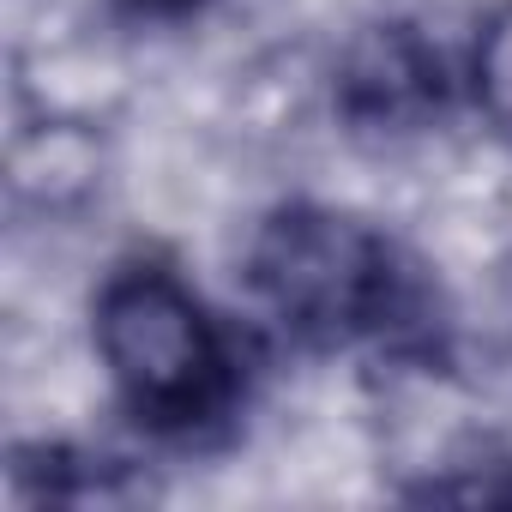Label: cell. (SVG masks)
<instances>
[{"mask_svg": "<svg viewBox=\"0 0 512 512\" xmlns=\"http://www.w3.org/2000/svg\"><path fill=\"white\" fill-rule=\"evenodd\" d=\"M247 284L308 350L374 344L386 356H440V302L422 272L362 217L332 205H278L247 247Z\"/></svg>", "mask_w": 512, "mask_h": 512, "instance_id": "cell-1", "label": "cell"}, {"mask_svg": "<svg viewBox=\"0 0 512 512\" xmlns=\"http://www.w3.org/2000/svg\"><path fill=\"white\" fill-rule=\"evenodd\" d=\"M97 356L121 404L163 440H199L241 404V362L169 266H121L97 296Z\"/></svg>", "mask_w": 512, "mask_h": 512, "instance_id": "cell-2", "label": "cell"}, {"mask_svg": "<svg viewBox=\"0 0 512 512\" xmlns=\"http://www.w3.org/2000/svg\"><path fill=\"white\" fill-rule=\"evenodd\" d=\"M446 97V61L416 25H368L338 61V115L356 133H416L446 115Z\"/></svg>", "mask_w": 512, "mask_h": 512, "instance_id": "cell-3", "label": "cell"}, {"mask_svg": "<svg viewBox=\"0 0 512 512\" xmlns=\"http://www.w3.org/2000/svg\"><path fill=\"white\" fill-rule=\"evenodd\" d=\"M470 85H476V103L482 115L512 139V0L482 25L476 37V55H470Z\"/></svg>", "mask_w": 512, "mask_h": 512, "instance_id": "cell-4", "label": "cell"}, {"mask_svg": "<svg viewBox=\"0 0 512 512\" xmlns=\"http://www.w3.org/2000/svg\"><path fill=\"white\" fill-rule=\"evenodd\" d=\"M133 13H145V19H187V13H199L205 0H127Z\"/></svg>", "mask_w": 512, "mask_h": 512, "instance_id": "cell-5", "label": "cell"}]
</instances>
